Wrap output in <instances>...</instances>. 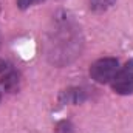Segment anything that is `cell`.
<instances>
[{"instance_id": "52a82bcc", "label": "cell", "mask_w": 133, "mask_h": 133, "mask_svg": "<svg viewBox=\"0 0 133 133\" xmlns=\"http://www.w3.org/2000/svg\"><path fill=\"white\" fill-rule=\"evenodd\" d=\"M53 133H76V130H74V125L71 124V121L64 119V121L57 122V125L54 127Z\"/></svg>"}, {"instance_id": "277c9868", "label": "cell", "mask_w": 133, "mask_h": 133, "mask_svg": "<svg viewBox=\"0 0 133 133\" xmlns=\"http://www.w3.org/2000/svg\"><path fill=\"white\" fill-rule=\"evenodd\" d=\"M0 87L6 93H16L20 88V74L11 64L0 73Z\"/></svg>"}, {"instance_id": "9c48e42d", "label": "cell", "mask_w": 133, "mask_h": 133, "mask_svg": "<svg viewBox=\"0 0 133 133\" xmlns=\"http://www.w3.org/2000/svg\"><path fill=\"white\" fill-rule=\"evenodd\" d=\"M2 91H3V90H2V87H0V101H2Z\"/></svg>"}, {"instance_id": "5b68a950", "label": "cell", "mask_w": 133, "mask_h": 133, "mask_svg": "<svg viewBox=\"0 0 133 133\" xmlns=\"http://www.w3.org/2000/svg\"><path fill=\"white\" fill-rule=\"evenodd\" d=\"M57 99L62 105H79L88 99V91L82 87H68L59 93Z\"/></svg>"}, {"instance_id": "ba28073f", "label": "cell", "mask_w": 133, "mask_h": 133, "mask_svg": "<svg viewBox=\"0 0 133 133\" xmlns=\"http://www.w3.org/2000/svg\"><path fill=\"white\" fill-rule=\"evenodd\" d=\"M42 2H45V0H17V8L22 9V11H25V9L31 8L33 5L42 3Z\"/></svg>"}, {"instance_id": "8992f818", "label": "cell", "mask_w": 133, "mask_h": 133, "mask_svg": "<svg viewBox=\"0 0 133 133\" xmlns=\"http://www.w3.org/2000/svg\"><path fill=\"white\" fill-rule=\"evenodd\" d=\"M115 3H116V0H88V8L91 12L102 14V12L108 11Z\"/></svg>"}, {"instance_id": "7a4b0ae2", "label": "cell", "mask_w": 133, "mask_h": 133, "mask_svg": "<svg viewBox=\"0 0 133 133\" xmlns=\"http://www.w3.org/2000/svg\"><path fill=\"white\" fill-rule=\"evenodd\" d=\"M118 70H119V61L116 57L105 56V57H101L98 61H95L90 65L88 74L96 84L104 85V84H110L111 82V79L115 77Z\"/></svg>"}, {"instance_id": "6da1fadb", "label": "cell", "mask_w": 133, "mask_h": 133, "mask_svg": "<svg viewBox=\"0 0 133 133\" xmlns=\"http://www.w3.org/2000/svg\"><path fill=\"white\" fill-rule=\"evenodd\" d=\"M45 56L54 66H65L74 62L84 48V36L74 17L59 11L53 16L51 25L45 36Z\"/></svg>"}, {"instance_id": "3957f363", "label": "cell", "mask_w": 133, "mask_h": 133, "mask_svg": "<svg viewBox=\"0 0 133 133\" xmlns=\"http://www.w3.org/2000/svg\"><path fill=\"white\" fill-rule=\"evenodd\" d=\"M113 93L119 96H130L133 95V61H127L122 66H119L118 73L110 82Z\"/></svg>"}]
</instances>
